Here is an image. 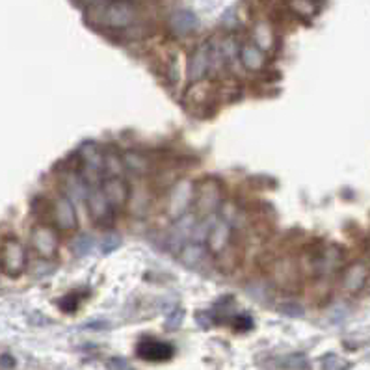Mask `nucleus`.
Listing matches in <instances>:
<instances>
[{"label":"nucleus","instance_id":"a211bd4d","mask_svg":"<svg viewBox=\"0 0 370 370\" xmlns=\"http://www.w3.org/2000/svg\"><path fill=\"white\" fill-rule=\"evenodd\" d=\"M207 251H209L207 246H201L199 242H186L177 255H179L181 262L185 264L186 268H198V266L203 264Z\"/></svg>","mask_w":370,"mask_h":370},{"label":"nucleus","instance_id":"f03ea898","mask_svg":"<svg viewBox=\"0 0 370 370\" xmlns=\"http://www.w3.org/2000/svg\"><path fill=\"white\" fill-rule=\"evenodd\" d=\"M224 203V186L216 177H205L194 190L196 214L201 220L216 218L220 207Z\"/></svg>","mask_w":370,"mask_h":370},{"label":"nucleus","instance_id":"aec40b11","mask_svg":"<svg viewBox=\"0 0 370 370\" xmlns=\"http://www.w3.org/2000/svg\"><path fill=\"white\" fill-rule=\"evenodd\" d=\"M64 185H65V196L75 201V199H86V194H88V185L84 183V179L80 177V173L75 172V170H69L65 173L64 177Z\"/></svg>","mask_w":370,"mask_h":370},{"label":"nucleus","instance_id":"dca6fc26","mask_svg":"<svg viewBox=\"0 0 370 370\" xmlns=\"http://www.w3.org/2000/svg\"><path fill=\"white\" fill-rule=\"evenodd\" d=\"M138 356L146 361H167L173 356V346L157 338H143L138 345Z\"/></svg>","mask_w":370,"mask_h":370},{"label":"nucleus","instance_id":"423d86ee","mask_svg":"<svg viewBox=\"0 0 370 370\" xmlns=\"http://www.w3.org/2000/svg\"><path fill=\"white\" fill-rule=\"evenodd\" d=\"M51 214L52 222L56 225V229L64 233H73L78 229V218L75 205L65 194H58L56 198L51 201Z\"/></svg>","mask_w":370,"mask_h":370},{"label":"nucleus","instance_id":"f257e3e1","mask_svg":"<svg viewBox=\"0 0 370 370\" xmlns=\"http://www.w3.org/2000/svg\"><path fill=\"white\" fill-rule=\"evenodd\" d=\"M84 19L99 30L122 32L138 25L140 6L136 0H101L84 8Z\"/></svg>","mask_w":370,"mask_h":370},{"label":"nucleus","instance_id":"2f4dec72","mask_svg":"<svg viewBox=\"0 0 370 370\" xmlns=\"http://www.w3.org/2000/svg\"><path fill=\"white\" fill-rule=\"evenodd\" d=\"M367 253H369V257H370V238H369V242H367Z\"/></svg>","mask_w":370,"mask_h":370},{"label":"nucleus","instance_id":"ddd939ff","mask_svg":"<svg viewBox=\"0 0 370 370\" xmlns=\"http://www.w3.org/2000/svg\"><path fill=\"white\" fill-rule=\"evenodd\" d=\"M301 279V270L300 264L290 259V257H285V259H279L275 261L274 264V281L279 285L281 288L285 290H290V288H296L300 285Z\"/></svg>","mask_w":370,"mask_h":370},{"label":"nucleus","instance_id":"5701e85b","mask_svg":"<svg viewBox=\"0 0 370 370\" xmlns=\"http://www.w3.org/2000/svg\"><path fill=\"white\" fill-rule=\"evenodd\" d=\"M112 175V177H125V164H123V157L115 153V151H106L104 153V177Z\"/></svg>","mask_w":370,"mask_h":370},{"label":"nucleus","instance_id":"412c9836","mask_svg":"<svg viewBox=\"0 0 370 370\" xmlns=\"http://www.w3.org/2000/svg\"><path fill=\"white\" fill-rule=\"evenodd\" d=\"M123 164L125 172H130L132 175H146L151 172V160L140 151H127L123 154Z\"/></svg>","mask_w":370,"mask_h":370},{"label":"nucleus","instance_id":"4be33fe9","mask_svg":"<svg viewBox=\"0 0 370 370\" xmlns=\"http://www.w3.org/2000/svg\"><path fill=\"white\" fill-rule=\"evenodd\" d=\"M288 10H290V13H294L296 17L309 21L313 19L314 15L319 13L320 6L314 0H288Z\"/></svg>","mask_w":370,"mask_h":370},{"label":"nucleus","instance_id":"9b49d317","mask_svg":"<svg viewBox=\"0 0 370 370\" xmlns=\"http://www.w3.org/2000/svg\"><path fill=\"white\" fill-rule=\"evenodd\" d=\"M209 73H211V41L199 45L192 52L190 62L186 65V78L190 82H198L203 80Z\"/></svg>","mask_w":370,"mask_h":370},{"label":"nucleus","instance_id":"6e6552de","mask_svg":"<svg viewBox=\"0 0 370 370\" xmlns=\"http://www.w3.org/2000/svg\"><path fill=\"white\" fill-rule=\"evenodd\" d=\"M194 203V188H192L190 181H179L172 186L170 192V199H167V214L172 216V220H179L181 216H185L190 205Z\"/></svg>","mask_w":370,"mask_h":370},{"label":"nucleus","instance_id":"2eb2a0df","mask_svg":"<svg viewBox=\"0 0 370 370\" xmlns=\"http://www.w3.org/2000/svg\"><path fill=\"white\" fill-rule=\"evenodd\" d=\"M170 30L175 38H188L192 34L198 32L199 19L198 15L190 10H177L170 15Z\"/></svg>","mask_w":370,"mask_h":370},{"label":"nucleus","instance_id":"a878e982","mask_svg":"<svg viewBox=\"0 0 370 370\" xmlns=\"http://www.w3.org/2000/svg\"><path fill=\"white\" fill-rule=\"evenodd\" d=\"M348 369V363L345 359L338 358L335 354H329L322 359V370H346Z\"/></svg>","mask_w":370,"mask_h":370},{"label":"nucleus","instance_id":"473e14b6","mask_svg":"<svg viewBox=\"0 0 370 370\" xmlns=\"http://www.w3.org/2000/svg\"><path fill=\"white\" fill-rule=\"evenodd\" d=\"M0 270H2V268H0Z\"/></svg>","mask_w":370,"mask_h":370},{"label":"nucleus","instance_id":"39448f33","mask_svg":"<svg viewBox=\"0 0 370 370\" xmlns=\"http://www.w3.org/2000/svg\"><path fill=\"white\" fill-rule=\"evenodd\" d=\"M84 203L88 207L90 218L97 225H101V227H108V225H112L115 209L108 203L106 196L102 194L101 186H91V188H88V194H86Z\"/></svg>","mask_w":370,"mask_h":370},{"label":"nucleus","instance_id":"7c9ffc66","mask_svg":"<svg viewBox=\"0 0 370 370\" xmlns=\"http://www.w3.org/2000/svg\"><path fill=\"white\" fill-rule=\"evenodd\" d=\"M84 6H90V4H95V2H101V0H80Z\"/></svg>","mask_w":370,"mask_h":370},{"label":"nucleus","instance_id":"f3484780","mask_svg":"<svg viewBox=\"0 0 370 370\" xmlns=\"http://www.w3.org/2000/svg\"><path fill=\"white\" fill-rule=\"evenodd\" d=\"M238 60H240V64L248 71L259 73V71L264 69V64H266V52L251 41V43L240 45V49H238Z\"/></svg>","mask_w":370,"mask_h":370},{"label":"nucleus","instance_id":"6ab92c4d","mask_svg":"<svg viewBox=\"0 0 370 370\" xmlns=\"http://www.w3.org/2000/svg\"><path fill=\"white\" fill-rule=\"evenodd\" d=\"M253 43L261 47L262 51L268 52L275 45V30L268 21H259L253 28Z\"/></svg>","mask_w":370,"mask_h":370},{"label":"nucleus","instance_id":"c756f323","mask_svg":"<svg viewBox=\"0 0 370 370\" xmlns=\"http://www.w3.org/2000/svg\"><path fill=\"white\" fill-rule=\"evenodd\" d=\"M0 367L2 369H13L15 367V359L10 354H4V356H0Z\"/></svg>","mask_w":370,"mask_h":370},{"label":"nucleus","instance_id":"9d476101","mask_svg":"<svg viewBox=\"0 0 370 370\" xmlns=\"http://www.w3.org/2000/svg\"><path fill=\"white\" fill-rule=\"evenodd\" d=\"M101 190L114 209L127 207L128 198H130V186L125 181V177H112V175L102 177Z\"/></svg>","mask_w":370,"mask_h":370},{"label":"nucleus","instance_id":"393cba45","mask_svg":"<svg viewBox=\"0 0 370 370\" xmlns=\"http://www.w3.org/2000/svg\"><path fill=\"white\" fill-rule=\"evenodd\" d=\"M277 309H279V313L292 316V319H300V316L305 314V309L300 303H296V301H283V303L277 305Z\"/></svg>","mask_w":370,"mask_h":370},{"label":"nucleus","instance_id":"f8f14e48","mask_svg":"<svg viewBox=\"0 0 370 370\" xmlns=\"http://www.w3.org/2000/svg\"><path fill=\"white\" fill-rule=\"evenodd\" d=\"M198 225V218L194 214H188L186 212L185 216H181L179 220H173L172 233H170V240H167V246L172 251L179 253L183 246H185L190 238H194V229Z\"/></svg>","mask_w":370,"mask_h":370},{"label":"nucleus","instance_id":"1a4fd4ad","mask_svg":"<svg viewBox=\"0 0 370 370\" xmlns=\"http://www.w3.org/2000/svg\"><path fill=\"white\" fill-rule=\"evenodd\" d=\"M231 238H233V225L224 218H216V220H212L211 227H209V233H207V238H205V246L211 253L218 255L229 246Z\"/></svg>","mask_w":370,"mask_h":370},{"label":"nucleus","instance_id":"0eeeda50","mask_svg":"<svg viewBox=\"0 0 370 370\" xmlns=\"http://www.w3.org/2000/svg\"><path fill=\"white\" fill-rule=\"evenodd\" d=\"M370 279V266L369 262L365 261H354L350 262L340 275V288L346 294H359L367 287Z\"/></svg>","mask_w":370,"mask_h":370},{"label":"nucleus","instance_id":"c85d7f7f","mask_svg":"<svg viewBox=\"0 0 370 370\" xmlns=\"http://www.w3.org/2000/svg\"><path fill=\"white\" fill-rule=\"evenodd\" d=\"M288 369H294V370H303L307 369V361L303 356H290L287 361Z\"/></svg>","mask_w":370,"mask_h":370},{"label":"nucleus","instance_id":"20e7f679","mask_svg":"<svg viewBox=\"0 0 370 370\" xmlns=\"http://www.w3.org/2000/svg\"><path fill=\"white\" fill-rule=\"evenodd\" d=\"M0 268L10 277H19L26 268V249L17 238H8L0 253Z\"/></svg>","mask_w":370,"mask_h":370},{"label":"nucleus","instance_id":"b1692460","mask_svg":"<svg viewBox=\"0 0 370 370\" xmlns=\"http://www.w3.org/2000/svg\"><path fill=\"white\" fill-rule=\"evenodd\" d=\"M71 249L77 257H86L90 255V251L93 249V238L88 235H78L73 238L71 242Z\"/></svg>","mask_w":370,"mask_h":370},{"label":"nucleus","instance_id":"7ed1b4c3","mask_svg":"<svg viewBox=\"0 0 370 370\" xmlns=\"http://www.w3.org/2000/svg\"><path fill=\"white\" fill-rule=\"evenodd\" d=\"M78 160H80V177L84 183L91 186H101L104 177V153L95 141H84L78 149Z\"/></svg>","mask_w":370,"mask_h":370},{"label":"nucleus","instance_id":"4468645a","mask_svg":"<svg viewBox=\"0 0 370 370\" xmlns=\"http://www.w3.org/2000/svg\"><path fill=\"white\" fill-rule=\"evenodd\" d=\"M32 246L34 249H36V253H38L41 259H47V261H49V259H52V257L56 255L58 238L51 225L39 224L38 227L32 231Z\"/></svg>","mask_w":370,"mask_h":370},{"label":"nucleus","instance_id":"bb28decb","mask_svg":"<svg viewBox=\"0 0 370 370\" xmlns=\"http://www.w3.org/2000/svg\"><path fill=\"white\" fill-rule=\"evenodd\" d=\"M119 246H122V236L114 235V233H110V235L104 236L101 242L102 253H112V251L119 248Z\"/></svg>","mask_w":370,"mask_h":370},{"label":"nucleus","instance_id":"cd10ccee","mask_svg":"<svg viewBox=\"0 0 370 370\" xmlns=\"http://www.w3.org/2000/svg\"><path fill=\"white\" fill-rule=\"evenodd\" d=\"M183 319H185V313H183V309H177L175 313L167 319V324L166 327L167 329H177V327H181V322H183Z\"/></svg>","mask_w":370,"mask_h":370}]
</instances>
